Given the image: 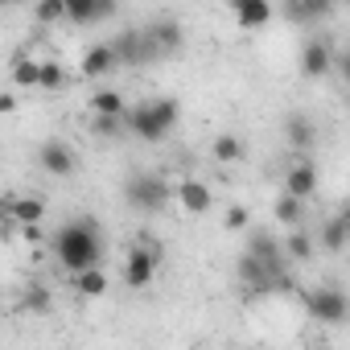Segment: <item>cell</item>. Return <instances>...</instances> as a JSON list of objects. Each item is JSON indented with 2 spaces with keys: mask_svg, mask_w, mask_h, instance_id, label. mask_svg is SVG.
Returning a JSON list of instances; mask_svg holds the SVG:
<instances>
[{
  "mask_svg": "<svg viewBox=\"0 0 350 350\" xmlns=\"http://www.w3.org/2000/svg\"><path fill=\"white\" fill-rule=\"evenodd\" d=\"M313 252H317V239H313L309 231H293L288 239H280V256H284V260H293V264L313 260Z\"/></svg>",
  "mask_w": 350,
  "mask_h": 350,
  "instance_id": "20",
  "label": "cell"
},
{
  "mask_svg": "<svg viewBox=\"0 0 350 350\" xmlns=\"http://www.w3.org/2000/svg\"><path fill=\"white\" fill-rule=\"evenodd\" d=\"M116 13V0H66V21L70 25H99Z\"/></svg>",
  "mask_w": 350,
  "mask_h": 350,
  "instance_id": "10",
  "label": "cell"
},
{
  "mask_svg": "<svg viewBox=\"0 0 350 350\" xmlns=\"http://www.w3.org/2000/svg\"><path fill=\"white\" fill-rule=\"evenodd\" d=\"M247 252L260 256L264 264H284V256H280V239H276L272 231H247Z\"/></svg>",
  "mask_w": 350,
  "mask_h": 350,
  "instance_id": "19",
  "label": "cell"
},
{
  "mask_svg": "<svg viewBox=\"0 0 350 350\" xmlns=\"http://www.w3.org/2000/svg\"><path fill=\"white\" fill-rule=\"evenodd\" d=\"M157 264H161V247H157V239H140V243L128 252L124 284H128V288H148L152 276H157Z\"/></svg>",
  "mask_w": 350,
  "mask_h": 350,
  "instance_id": "4",
  "label": "cell"
},
{
  "mask_svg": "<svg viewBox=\"0 0 350 350\" xmlns=\"http://www.w3.org/2000/svg\"><path fill=\"white\" fill-rule=\"evenodd\" d=\"M33 17H38L42 25L66 21V0H38V9H33Z\"/></svg>",
  "mask_w": 350,
  "mask_h": 350,
  "instance_id": "28",
  "label": "cell"
},
{
  "mask_svg": "<svg viewBox=\"0 0 350 350\" xmlns=\"http://www.w3.org/2000/svg\"><path fill=\"white\" fill-rule=\"evenodd\" d=\"M346 231H350V219H346V215H334V219L321 227V235H317V247H321V252H329V256L346 252Z\"/></svg>",
  "mask_w": 350,
  "mask_h": 350,
  "instance_id": "18",
  "label": "cell"
},
{
  "mask_svg": "<svg viewBox=\"0 0 350 350\" xmlns=\"http://www.w3.org/2000/svg\"><path fill=\"white\" fill-rule=\"evenodd\" d=\"M334 9H338V0H284V17H288L293 25H313V21H325Z\"/></svg>",
  "mask_w": 350,
  "mask_h": 350,
  "instance_id": "12",
  "label": "cell"
},
{
  "mask_svg": "<svg viewBox=\"0 0 350 350\" xmlns=\"http://www.w3.org/2000/svg\"><path fill=\"white\" fill-rule=\"evenodd\" d=\"M5 5H13V0H0V9H5Z\"/></svg>",
  "mask_w": 350,
  "mask_h": 350,
  "instance_id": "33",
  "label": "cell"
},
{
  "mask_svg": "<svg viewBox=\"0 0 350 350\" xmlns=\"http://www.w3.org/2000/svg\"><path fill=\"white\" fill-rule=\"evenodd\" d=\"M329 66H334V46H329V42L313 38V42L301 46V75H305V79H325Z\"/></svg>",
  "mask_w": 350,
  "mask_h": 350,
  "instance_id": "9",
  "label": "cell"
},
{
  "mask_svg": "<svg viewBox=\"0 0 350 350\" xmlns=\"http://www.w3.org/2000/svg\"><path fill=\"white\" fill-rule=\"evenodd\" d=\"M0 223H13V194L0 198Z\"/></svg>",
  "mask_w": 350,
  "mask_h": 350,
  "instance_id": "31",
  "label": "cell"
},
{
  "mask_svg": "<svg viewBox=\"0 0 350 350\" xmlns=\"http://www.w3.org/2000/svg\"><path fill=\"white\" fill-rule=\"evenodd\" d=\"M38 66H42L38 58L17 54V58H13V83H17V87H33V91H38Z\"/></svg>",
  "mask_w": 350,
  "mask_h": 350,
  "instance_id": "26",
  "label": "cell"
},
{
  "mask_svg": "<svg viewBox=\"0 0 350 350\" xmlns=\"http://www.w3.org/2000/svg\"><path fill=\"white\" fill-rule=\"evenodd\" d=\"M284 140H288V148L309 152V148L317 144V128H313V120H309V116H301V111L284 116Z\"/></svg>",
  "mask_w": 350,
  "mask_h": 350,
  "instance_id": "14",
  "label": "cell"
},
{
  "mask_svg": "<svg viewBox=\"0 0 350 350\" xmlns=\"http://www.w3.org/2000/svg\"><path fill=\"white\" fill-rule=\"evenodd\" d=\"M83 79H103V75H111L116 70V58H111V46L107 42H99V46H91L87 54H83Z\"/></svg>",
  "mask_w": 350,
  "mask_h": 350,
  "instance_id": "17",
  "label": "cell"
},
{
  "mask_svg": "<svg viewBox=\"0 0 350 350\" xmlns=\"http://www.w3.org/2000/svg\"><path fill=\"white\" fill-rule=\"evenodd\" d=\"M284 194H293V198H301V202H309L313 194H317V165L313 161H293L288 169H284Z\"/></svg>",
  "mask_w": 350,
  "mask_h": 350,
  "instance_id": "8",
  "label": "cell"
},
{
  "mask_svg": "<svg viewBox=\"0 0 350 350\" xmlns=\"http://www.w3.org/2000/svg\"><path fill=\"white\" fill-rule=\"evenodd\" d=\"M211 152H215V161L219 165H235V161H243V140L239 136H231V132H223V136H215V144H211Z\"/></svg>",
  "mask_w": 350,
  "mask_h": 350,
  "instance_id": "22",
  "label": "cell"
},
{
  "mask_svg": "<svg viewBox=\"0 0 350 350\" xmlns=\"http://www.w3.org/2000/svg\"><path fill=\"white\" fill-rule=\"evenodd\" d=\"M91 132L103 136V140H111V136L124 132V116H95V120H91Z\"/></svg>",
  "mask_w": 350,
  "mask_h": 350,
  "instance_id": "29",
  "label": "cell"
},
{
  "mask_svg": "<svg viewBox=\"0 0 350 350\" xmlns=\"http://www.w3.org/2000/svg\"><path fill=\"white\" fill-rule=\"evenodd\" d=\"M66 87V70L58 62H42L38 66V91H62Z\"/></svg>",
  "mask_w": 350,
  "mask_h": 350,
  "instance_id": "27",
  "label": "cell"
},
{
  "mask_svg": "<svg viewBox=\"0 0 350 350\" xmlns=\"http://www.w3.org/2000/svg\"><path fill=\"white\" fill-rule=\"evenodd\" d=\"M87 107H91V116H128V103L120 91H95Z\"/></svg>",
  "mask_w": 350,
  "mask_h": 350,
  "instance_id": "21",
  "label": "cell"
},
{
  "mask_svg": "<svg viewBox=\"0 0 350 350\" xmlns=\"http://www.w3.org/2000/svg\"><path fill=\"white\" fill-rule=\"evenodd\" d=\"M50 247H54V260L75 276V272L103 260V231H99V223L91 215H79V219H70V223H62L54 231Z\"/></svg>",
  "mask_w": 350,
  "mask_h": 350,
  "instance_id": "1",
  "label": "cell"
},
{
  "mask_svg": "<svg viewBox=\"0 0 350 350\" xmlns=\"http://www.w3.org/2000/svg\"><path fill=\"white\" fill-rule=\"evenodd\" d=\"M173 198L182 202V211H186V215H206V211L215 206L211 190H206L198 178H186V182H178V186H173Z\"/></svg>",
  "mask_w": 350,
  "mask_h": 350,
  "instance_id": "13",
  "label": "cell"
},
{
  "mask_svg": "<svg viewBox=\"0 0 350 350\" xmlns=\"http://www.w3.org/2000/svg\"><path fill=\"white\" fill-rule=\"evenodd\" d=\"M17 305H21V313H50V309H54V297H50L46 284H29Z\"/></svg>",
  "mask_w": 350,
  "mask_h": 350,
  "instance_id": "24",
  "label": "cell"
},
{
  "mask_svg": "<svg viewBox=\"0 0 350 350\" xmlns=\"http://www.w3.org/2000/svg\"><path fill=\"white\" fill-rule=\"evenodd\" d=\"M144 33H148V42L157 46V54H161V58L178 54V46H182V25L173 21V17H157V21H148V25H144Z\"/></svg>",
  "mask_w": 350,
  "mask_h": 350,
  "instance_id": "11",
  "label": "cell"
},
{
  "mask_svg": "<svg viewBox=\"0 0 350 350\" xmlns=\"http://www.w3.org/2000/svg\"><path fill=\"white\" fill-rule=\"evenodd\" d=\"M223 227H227V231H247V211H243V206H227Z\"/></svg>",
  "mask_w": 350,
  "mask_h": 350,
  "instance_id": "30",
  "label": "cell"
},
{
  "mask_svg": "<svg viewBox=\"0 0 350 350\" xmlns=\"http://www.w3.org/2000/svg\"><path fill=\"white\" fill-rule=\"evenodd\" d=\"M169 194H173V186L161 178V173H132L128 186H124L128 206H136L140 215H161L165 202H169Z\"/></svg>",
  "mask_w": 350,
  "mask_h": 350,
  "instance_id": "3",
  "label": "cell"
},
{
  "mask_svg": "<svg viewBox=\"0 0 350 350\" xmlns=\"http://www.w3.org/2000/svg\"><path fill=\"white\" fill-rule=\"evenodd\" d=\"M46 219V198L38 194H13V223L17 227H38Z\"/></svg>",
  "mask_w": 350,
  "mask_h": 350,
  "instance_id": "16",
  "label": "cell"
},
{
  "mask_svg": "<svg viewBox=\"0 0 350 350\" xmlns=\"http://www.w3.org/2000/svg\"><path fill=\"white\" fill-rule=\"evenodd\" d=\"M272 215H276L284 227H301V219H305V202H301V198H293V194H280V198H276V206H272Z\"/></svg>",
  "mask_w": 350,
  "mask_h": 350,
  "instance_id": "25",
  "label": "cell"
},
{
  "mask_svg": "<svg viewBox=\"0 0 350 350\" xmlns=\"http://www.w3.org/2000/svg\"><path fill=\"white\" fill-rule=\"evenodd\" d=\"M107 46H111L116 66H144V62L161 58V54H157V46L148 42V33H144V29H124V33H120V38H111Z\"/></svg>",
  "mask_w": 350,
  "mask_h": 350,
  "instance_id": "5",
  "label": "cell"
},
{
  "mask_svg": "<svg viewBox=\"0 0 350 350\" xmlns=\"http://www.w3.org/2000/svg\"><path fill=\"white\" fill-rule=\"evenodd\" d=\"M178 120H182V107H178V99L161 95V99H144L140 107H128V116H124V128H128L132 136H140V140L157 144V140H165L173 128H178Z\"/></svg>",
  "mask_w": 350,
  "mask_h": 350,
  "instance_id": "2",
  "label": "cell"
},
{
  "mask_svg": "<svg viewBox=\"0 0 350 350\" xmlns=\"http://www.w3.org/2000/svg\"><path fill=\"white\" fill-rule=\"evenodd\" d=\"M305 309H309V317H317L321 325H342V321H346V313H350L346 293H342V288H334V284H321V288L305 293Z\"/></svg>",
  "mask_w": 350,
  "mask_h": 350,
  "instance_id": "6",
  "label": "cell"
},
{
  "mask_svg": "<svg viewBox=\"0 0 350 350\" xmlns=\"http://www.w3.org/2000/svg\"><path fill=\"white\" fill-rule=\"evenodd\" d=\"M38 165L50 173V178H70V173L79 169V157H75V148L66 140H46L38 148Z\"/></svg>",
  "mask_w": 350,
  "mask_h": 350,
  "instance_id": "7",
  "label": "cell"
},
{
  "mask_svg": "<svg viewBox=\"0 0 350 350\" xmlns=\"http://www.w3.org/2000/svg\"><path fill=\"white\" fill-rule=\"evenodd\" d=\"M13 107H17V99H13V95H9V91H5V95H0V116H9V111H13Z\"/></svg>",
  "mask_w": 350,
  "mask_h": 350,
  "instance_id": "32",
  "label": "cell"
},
{
  "mask_svg": "<svg viewBox=\"0 0 350 350\" xmlns=\"http://www.w3.org/2000/svg\"><path fill=\"white\" fill-rule=\"evenodd\" d=\"M231 13L243 29H264L272 21V5L268 0H231Z\"/></svg>",
  "mask_w": 350,
  "mask_h": 350,
  "instance_id": "15",
  "label": "cell"
},
{
  "mask_svg": "<svg viewBox=\"0 0 350 350\" xmlns=\"http://www.w3.org/2000/svg\"><path fill=\"white\" fill-rule=\"evenodd\" d=\"M75 288H79L83 297H103V293H107V276H103V268L91 264V268L75 272Z\"/></svg>",
  "mask_w": 350,
  "mask_h": 350,
  "instance_id": "23",
  "label": "cell"
}]
</instances>
